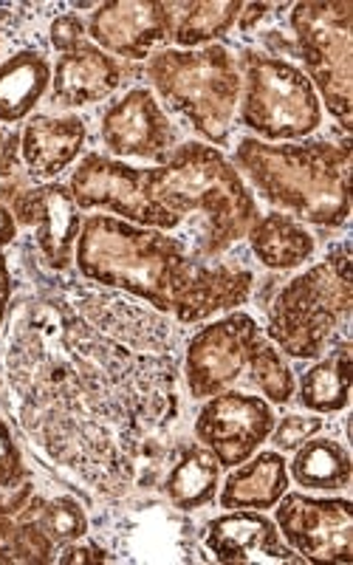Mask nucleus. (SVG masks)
I'll return each instance as SVG.
<instances>
[{
    "mask_svg": "<svg viewBox=\"0 0 353 565\" xmlns=\"http://www.w3.org/2000/svg\"><path fill=\"white\" fill-rule=\"evenodd\" d=\"M238 119L260 141H297L322 125V105L306 71L264 52L240 57Z\"/></svg>",
    "mask_w": 353,
    "mask_h": 565,
    "instance_id": "6",
    "label": "nucleus"
},
{
    "mask_svg": "<svg viewBox=\"0 0 353 565\" xmlns=\"http://www.w3.org/2000/svg\"><path fill=\"white\" fill-rule=\"evenodd\" d=\"M71 190L57 181H49L34 190H23L14 199L12 215L18 224L38 226V246L52 269H68L77 252L83 215Z\"/></svg>",
    "mask_w": 353,
    "mask_h": 565,
    "instance_id": "14",
    "label": "nucleus"
},
{
    "mask_svg": "<svg viewBox=\"0 0 353 565\" xmlns=\"http://www.w3.org/2000/svg\"><path fill=\"white\" fill-rule=\"evenodd\" d=\"M88 128L79 116H34L20 136V156L29 175L52 181L83 153Z\"/></svg>",
    "mask_w": 353,
    "mask_h": 565,
    "instance_id": "17",
    "label": "nucleus"
},
{
    "mask_svg": "<svg viewBox=\"0 0 353 565\" xmlns=\"http://www.w3.org/2000/svg\"><path fill=\"white\" fill-rule=\"evenodd\" d=\"M20 478H23L20 452L18 447H14L7 422L0 418V489H12Z\"/></svg>",
    "mask_w": 353,
    "mask_h": 565,
    "instance_id": "29",
    "label": "nucleus"
},
{
    "mask_svg": "<svg viewBox=\"0 0 353 565\" xmlns=\"http://www.w3.org/2000/svg\"><path fill=\"white\" fill-rule=\"evenodd\" d=\"M277 532L306 563H353V503L286 492L275 503Z\"/></svg>",
    "mask_w": 353,
    "mask_h": 565,
    "instance_id": "10",
    "label": "nucleus"
},
{
    "mask_svg": "<svg viewBox=\"0 0 353 565\" xmlns=\"http://www.w3.org/2000/svg\"><path fill=\"white\" fill-rule=\"evenodd\" d=\"M150 85L210 145H229L240 105V68L221 43L161 49L148 57Z\"/></svg>",
    "mask_w": 353,
    "mask_h": 565,
    "instance_id": "5",
    "label": "nucleus"
},
{
    "mask_svg": "<svg viewBox=\"0 0 353 565\" xmlns=\"http://www.w3.org/2000/svg\"><path fill=\"white\" fill-rule=\"evenodd\" d=\"M297 54L340 128L353 125V7L351 3H295L291 9Z\"/></svg>",
    "mask_w": 353,
    "mask_h": 565,
    "instance_id": "7",
    "label": "nucleus"
},
{
    "mask_svg": "<svg viewBox=\"0 0 353 565\" xmlns=\"http://www.w3.org/2000/svg\"><path fill=\"white\" fill-rule=\"evenodd\" d=\"M52 88V63L34 49L0 63V122H23Z\"/></svg>",
    "mask_w": 353,
    "mask_h": 565,
    "instance_id": "21",
    "label": "nucleus"
},
{
    "mask_svg": "<svg viewBox=\"0 0 353 565\" xmlns=\"http://www.w3.org/2000/svg\"><path fill=\"white\" fill-rule=\"evenodd\" d=\"M353 356L351 342H336L325 360L311 365L300 380V405L311 413H340L351 402Z\"/></svg>",
    "mask_w": 353,
    "mask_h": 565,
    "instance_id": "23",
    "label": "nucleus"
},
{
    "mask_svg": "<svg viewBox=\"0 0 353 565\" xmlns=\"http://www.w3.org/2000/svg\"><path fill=\"white\" fill-rule=\"evenodd\" d=\"M34 521L52 543H74L88 532V521L74 498H54L49 503H40Z\"/></svg>",
    "mask_w": 353,
    "mask_h": 565,
    "instance_id": "27",
    "label": "nucleus"
},
{
    "mask_svg": "<svg viewBox=\"0 0 353 565\" xmlns=\"http://www.w3.org/2000/svg\"><path fill=\"white\" fill-rule=\"evenodd\" d=\"M353 309L351 244L331 246L325 260L306 269L277 291L266 334L295 360H320L342 342ZM347 340V337H345Z\"/></svg>",
    "mask_w": 353,
    "mask_h": 565,
    "instance_id": "4",
    "label": "nucleus"
},
{
    "mask_svg": "<svg viewBox=\"0 0 353 565\" xmlns=\"http://www.w3.org/2000/svg\"><path fill=\"white\" fill-rule=\"evenodd\" d=\"M240 0H190L164 3L168 12V40L179 49H201L224 38L240 18Z\"/></svg>",
    "mask_w": 353,
    "mask_h": 565,
    "instance_id": "22",
    "label": "nucleus"
},
{
    "mask_svg": "<svg viewBox=\"0 0 353 565\" xmlns=\"http://www.w3.org/2000/svg\"><path fill=\"white\" fill-rule=\"evenodd\" d=\"M9 295H12V277H9L7 257L0 255V326H3V317H7Z\"/></svg>",
    "mask_w": 353,
    "mask_h": 565,
    "instance_id": "33",
    "label": "nucleus"
},
{
    "mask_svg": "<svg viewBox=\"0 0 353 565\" xmlns=\"http://www.w3.org/2000/svg\"><path fill=\"white\" fill-rule=\"evenodd\" d=\"M145 184L150 199L181 221L186 212H204L210 224L204 257L221 255L246 238L249 226L260 215L235 164L218 148L201 141H186L173 148L161 164L145 170Z\"/></svg>",
    "mask_w": 353,
    "mask_h": 565,
    "instance_id": "3",
    "label": "nucleus"
},
{
    "mask_svg": "<svg viewBox=\"0 0 353 565\" xmlns=\"http://www.w3.org/2000/svg\"><path fill=\"white\" fill-rule=\"evenodd\" d=\"M221 463L206 447H186L179 461L168 472L164 492L168 501L181 512H193V509L206 507L215 501L218 494Z\"/></svg>",
    "mask_w": 353,
    "mask_h": 565,
    "instance_id": "24",
    "label": "nucleus"
},
{
    "mask_svg": "<svg viewBox=\"0 0 353 565\" xmlns=\"http://www.w3.org/2000/svg\"><path fill=\"white\" fill-rule=\"evenodd\" d=\"M204 543L218 563H306L280 540L277 523L257 509H229L206 523Z\"/></svg>",
    "mask_w": 353,
    "mask_h": 565,
    "instance_id": "15",
    "label": "nucleus"
},
{
    "mask_svg": "<svg viewBox=\"0 0 353 565\" xmlns=\"http://www.w3.org/2000/svg\"><path fill=\"white\" fill-rule=\"evenodd\" d=\"M275 413L269 402L249 393L224 391L206 398L195 418V436L201 447L218 458L224 469H235L249 461L257 447L275 430Z\"/></svg>",
    "mask_w": 353,
    "mask_h": 565,
    "instance_id": "11",
    "label": "nucleus"
},
{
    "mask_svg": "<svg viewBox=\"0 0 353 565\" xmlns=\"http://www.w3.org/2000/svg\"><path fill=\"white\" fill-rule=\"evenodd\" d=\"M269 9H271L269 3H244V9H240V18H238L240 29H244V32H252V26H255L257 20L264 18Z\"/></svg>",
    "mask_w": 353,
    "mask_h": 565,
    "instance_id": "32",
    "label": "nucleus"
},
{
    "mask_svg": "<svg viewBox=\"0 0 353 565\" xmlns=\"http://www.w3.org/2000/svg\"><path fill=\"white\" fill-rule=\"evenodd\" d=\"M289 492V463L277 450H264L235 467L221 487L218 503L224 509H275Z\"/></svg>",
    "mask_w": 353,
    "mask_h": 565,
    "instance_id": "19",
    "label": "nucleus"
},
{
    "mask_svg": "<svg viewBox=\"0 0 353 565\" xmlns=\"http://www.w3.org/2000/svg\"><path fill=\"white\" fill-rule=\"evenodd\" d=\"M235 164L280 212L314 226H342L351 215V141H260L246 136Z\"/></svg>",
    "mask_w": 353,
    "mask_h": 565,
    "instance_id": "1",
    "label": "nucleus"
},
{
    "mask_svg": "<svg viewBox=\"0 0 353 565\" xmlns=\"http://www.w3.org/2000/svg\"><path fill=\"white\" fill-rule=\"evenodd\" d=\"M105 150L122 159L164 161L175 148V128L150 88H130L99 119Z\"/></svg>",
    "mask_w": 353,
    "mask_h": 565,
    "instance_id": "12",
    "label": "nucleus"
},
{
    "mask_svg": "<svg viewBox=\"0 0 353 565\" xmlns=\"http://www.w3.org/2000/svg\"><path fill=\"white\" fill-rule=\"evenodd\" d=\"M74 260L88 280L130 291L170 315L195 269V260L186 257L179 241L110 215H88L83 221Z\"/></svg>",
    "mask_w": 353,
    "mask_h": 565,
    "instance_id": "2",
    "label": "nucleus"
},
{
    "mask_svg": "<svg viewBox=\"0 0 353 565\" xmlns=\"http://www.w3.org/2000/svg\"><path fill=\"white\" fill-rule=\"evenodd\" d=\"M322 424L325 422L320 418V413L317 416H282L280 424H275V430H271V441L280 452H295L297 447H302L322 430Z\"/></svg>",
    "mask_w": 353,
    "mask_h": 565,
    "instance_id": "28",
    "label": "nucleus"
},
{
    "mask_svg": "<svg viewBox=\"0 0 353 565\" xmlns=\"http://www.w3.org/2000/svg\"><path fill=\"white\" fill-rule=\"evenodd\" d=\"M125 79L122 63L105 54L88 38L60 52L52 71V103L63 108H83L103 103Z\"/></svg>",
    "mask_w": 353,
    "mask_h": 565,
    "instance_id": "16",
    "label": "nucleus"
},
{
    "mask_svg": "<svg viewBox=\"0 0 353 565\" xmlns=\"http://www.w3.org/2000/svg\"><path fill=\"white\" fill-rule=\"evenodd\" d=\"M14 238H18V221H14L12 210L0 201V249L12 244Z\"/></svg>",
    "mask_w": 353,
    "mask_h": 565,
    "instance_id": "31",
    "label": "nucleus"
},
{
    "mask_svg": "<svg viewBox=\"0 0 353 565\" xmlns=\"http://www.w3.org/2000/svg\"><path fill=\"white\" fill-rule=\"evenodd\" d=\"M255 317L229 311L221 320L201 328L186 345V387L193 398H210L229 391L249 371L252 356L264 345Z\"/></svg>",
    "mask_w": 353,
    "mask_h": 565,
    "instance_id": "9",
    "label": "nucleus"
},
{
    "mask_svg": "<svg viewBox=\"0 0 353 565\" xmlns=\"http://www.w3.org/2000/svg\"><path fill=\"white\" fill-rule=\"evenodd\" d=\"M252 252L266 269L286 271L297 269L314 255L317 241L306 226L286 212H269L257 215L255 224L246 232Z\"/></svg>",
    "mask_w": 353,
    "mask_h": 565,
    "instance_id": "20",
    "label": "nucleus"
},
{
    "mask_svg": "<svg viewBox=\"0 0 353 565\" xmlns=\"http://www.w3.org/2000/svg\"><path fill=\"white\" fill-rule=\"evenodd\" d=\"M289 472L306 489L340 492L351 483L353 467L351 456H347L340 441H334V438H309L295 450V461L289 463Z\"/></svg>",
    "mask_w": 353,
    "mask_h": 565,
    "instance_id": "25",
    "label": "nucleus"
},
{
    "mask_svg": "<svg viewBox=\"0 0 353 565\" xmlns=\"http://www.w3.org/2000/svg\"><path fill=\"white\" fill-rule=\"evenodd\" d=\"M252 277L249 269L240 266H206L195 260V269L175 302L173 315L179 322H204L221 311H232L244 306L252 295Z\"/></svg>",
    "mask_w": 353,
    "mask_h": 565,
    "instance_id": "18",
    "label": "nucleus"
},
{
    "mask_svg": "<svg viewBox=\"0 0 353 565\" xmlns=\"http://www.w3.org/2000/svg\"><path fill=\"white\" fill-rule=\"evenodd\" d=\"M68 190L79 210H108L130 224L161 232H170L181 224L179 215L150 199L145 168H130L110 156H85L71 175Z\"/></svg>",
    "mask_w": 353,
    "mask_h": 565,
    "instance_id": "8",
    "label": "nucleus"
},
{
    "mask_svg": "<svg viewBox=\"0 0 353 565\" xmlns=\"http://www.w3.org/2000/svg\"><path fill=\"white\" fill-rule=\"evenodd\" d=\"M249 373L257 391L264 393L269 402H275V405H289L297 387L295 373L289 371V365L282 362L280 351L271 342H264V345L257 348L255 356H252Z\"/></svg>",
    "mask_w": 353,
    "mask_h": 565,
    "instance_id": "26",
    "label": "nucleus"
},
{
    "mask_svg": "<svg viewBox=\"0 0 353 565\" xmlns=\"http://www.w3.org/2000/svg\"><path fill=\"white\" fill-rule=\"evenodd\" d=\"M90 43L122 60H148L168 40V12L159 0H108L90 14Z\"/></svg>",
    "mask_w": 353,
    "mask_h": 565,
    "instance_id": "13",
    "label": "nucleus"
},
{
    "mask_svg": "<svg viewBox=\"0 0 353 565\" xmlns=\"http://www.w3.org/2000/svg\"><path fill=\"white\" fill-rule=\"evenodd\" d=\"M49 38H52V45L57 52H65L68 45L88 38V32H85V23L77 14H60V18H54L52 29H49Z\"/></svg>",
    "mask_w": 353,
    "mask_h": 565,
    "instance_id": "30",
    "label": "nucleus"
},
{
    "mask_svg": "<svg viewBox=\"0 0 353 565\" xmlns=\"http://www.w3.org/2000/svg\"><path fill=\"white\" fill-rule=\"evenodd\" d=\"M0 148H3V130H0Z\"/></svg>",
    "mask_w": 353,
    "mask_h": 565,
    "instance_id": "34",
    "label": "nucleus"
}]
</instances>
